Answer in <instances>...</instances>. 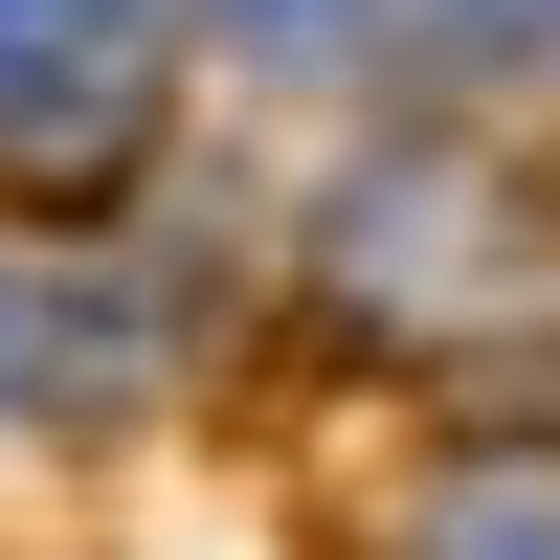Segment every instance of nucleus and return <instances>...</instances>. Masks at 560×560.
Here are the masks:
<instances>
[{"instance_id": "1", "label": "nucleus", "mask_w": 560, "mask_h": 560, "mask_svg": "<svg viewBox=\"0 0 560 560\" xmlns=\"http://www.w3.org/2000/svg\"><path fill=\"white\" fill-rule=\"evenodd\" d=\"M337 314H382L404 359H448V337H538L560 314V202L516 158H382V179H337Z\"/></svg>"}, {"instance_id": "2", "label": "nucleus", "mask_w": 560, "mask_h": 560, "mask_svg": "<svg viewBox=\"0 0 560 560\" xmlns=\"http://www.w3.org/2000/svg\"><path fill=\"white\" fill-rule=\"evenodd\" d=\"M158 135V0H0V202H90Z\"/></svg>"}, {"instance_id": "3", "label": "nucleus", "mask_w": 560, "mask_h": 560, "mask_svg": "<svg viewBox=\"0 0 560 560\" xmlns=\"http://www.w3.org/2000/svg\"><path fill=\"white\" fill-rule=\"evenodd\" d=\"M404 560H560V448H471V471H427Z\"/></svg>"}, {"instance_id": "4", "label": "nucleus", "mask_w": 560, "mask_h": 560, "mask_svg": "<svg viewBox=\"0 0 560 560\" xmlns=\"http://www.w3.org/2000/svg\"><path fill=\"white\" fill-rule=\"evenodd\" d=\"M404 23H427L448 68H516V45H560V0H404Z\"/></svg>"}, {"instance_id": "5", "label": "nucleus", "mask_w": 560, "mask_h": 560, "mask_svg": "<svg viewBox=\"0 0 560 560\" xmlns=\"http://www.w3.org/2000/svg\"><path fill=\"white\" fill-rule=\"evenodd\" d=\"M224 45H269V68H314V45H359V0H202Z\"/></svg>"}, {"instance_id": "6", "label": "nucleus", "mask_w": 560, "mask_h": 560, "mask_svg": "<svg viewBox=\"0 0 560 560\" xmlns=\"http://www.w3.org/2000/svg\"><path fill=\"white\" fill-rule=\"evenodd\" d=\"M23 359H45V314H23V292H0V382H23Z\"/></svg>"}]
</instances>
